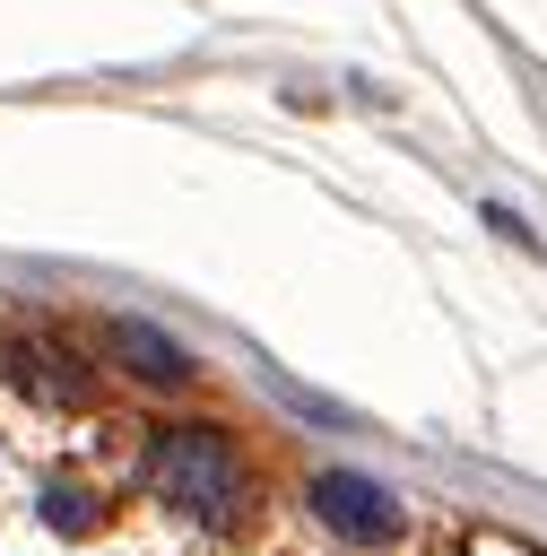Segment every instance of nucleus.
Returning a JSON list of instances; mask_svg holds the SVG:
<instances>
[{
	"label": "nucleus",
	"instance_id": "obj_3",
	"mask_svg": "<svg viewBox=\"0 0 547 556\" xmlns=\"http://www.w3.org/2000/svg\"><path fill=\"white\" fill-rule=\"evenodd\" d=\"M113 348H122L148 382H182V374H191V356H182L165 330H148V321H113Z\"/></svg>",
	"mask_w": 547,
	"mask_h": 556
},
{
	"label": "nucleus",
	"instance_id": "obj_2",
	"mask_svg": "<svg viewBox=\"0 0 547 556\" xmlns=\"http://www.w3.org/2000/svg\"><path fill=\"white\" fill-rule=\"evenodd\" d=\"M313 504H321V521H330L339 539H365V547L399 539V495L373 486L365 469H321V478H313Z\"/></svg>",
	"mask_w": 547,
	"mask_h": 556
},
{
	"label": "nucleus",
	"instance_id": "obj_1",
	"mask_svg": "<svg viewBox=\"0 0 547 556\" xmlns=\"http://www.w3.org/2000/svg\"><path fill=\"white\" fill-rule=\"evenodd\" d=\"M148 486L174 504V513H234L243 504V460L217 426H165L156 452H148Z\"/></svg>",
	"mask_w": 547,
	"mask_h": 556
}]
</instances>
